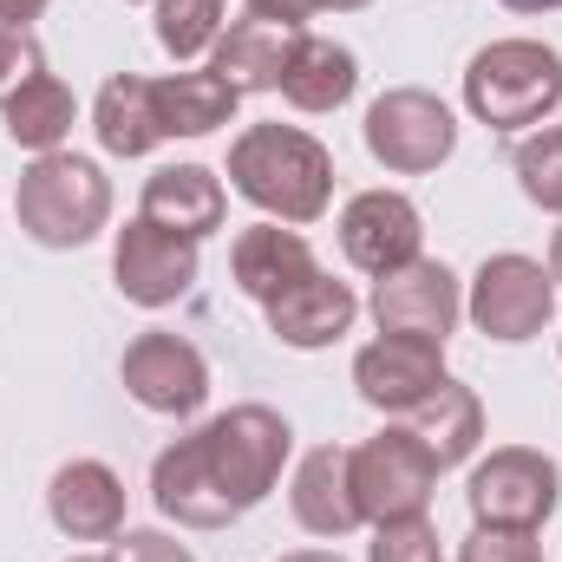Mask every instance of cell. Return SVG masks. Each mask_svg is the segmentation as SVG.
<instances>
[{
    "label": "cell",
    "instance_id": "1",
    "mask_svg": "<svg viewBox=\"0 0 562 562\" xmlns=\"http://www.w3.org/2000/svg\"><path fill=\"white\" fill-rule=\"evenodd\" d=\"M294 431L276 406H229L150 464V497L183 530H229L281 484Z\"/></svg>",
    "mask_w": 562,
    "mask_h": 562
},
{
    "label": "cell",
    "instance_id": "2",
    "mask_svg": "<svg viewBox=\"0 0 562 562\" xmlns=\"http://www.w3.org/2000/svg\"><path fill=\"white\" fill-rule=\"evenodd\" d=\"M229 190L256 203L269 223L307 229L334 203V157L301 125H249L229 144Z\"/></svg>",
    "mask_w": 562,
    "mask_h": 562
},
{
    "label": "cell",
    "instance_id": "3",
    "mask_svg": "<svg viewBox=\"0 0 562 562\" xmlns=\"http://www.w3.org/2000/svg\"><path fill=\"white\" fill-rule=\"evenodd\" d=\"M13 210L40 249H86L112 223V177L79 150H46L26 164Z\"/></svg>",
    "mask_w": 562,
    "mask_h": 562
},
{
    "label": "cell",
    "instance_id": "4",
    "mask_svg": "<svg viewBox=\"0 0 562 562\" xmlns=\"http://www.w3.org/2000/svg\"><path fill=\"white\" fill-rule=\"evenodd\" d=\"M464 105L491 132L543 125L562 105V53L543 40H491L464 66Z\"/></svg>",
    "mask_w": 562,
    "mask_h": 562
},
{
    "label": "cell",
    "instance_id": "5",
    "mask_svg": "<svg viewBox=\"0 0 562 562\" xmlns=\"http://www.w3.org/2000/svg\"><path fill=\"white\" fill-rule=\"evenodd\" d=\"M464 504H471V524L543 530L562 504V464L550 451H537V445H497L491 458L471 464Z\"/></svg>",
    "mask_w": 562,
    "mask_h": 562
},
{
    "label": "cell",
    "instance_id": "6",
    "mask_svg": "<svg viewBox=\"0 0 562 562\" xmlns=\"http://www.w3.org/2000/svg\"><path fill=\"white\" fill-rule=\"evenodd\" d=\"M367 150L393 177H425L458 150V119L438 92L425 86H393L367 105Z\"/></svg>",
    "mask_w": 562,
    "mask_h": 562
},
{
    "label": "cell",
    "instance_id": "7",
    "mask_svg": "<svg viewBox=\"0 0 562 562\" xmlns=\"http://www.w3.org/2000/svg\"><path fill=\"white\" fill-rule=\"evenodd\" d=\"M471 327L484 340H504V347H524L550 327L557 314V276L530 256H484V269L471 276V301H464Z\"/></svg>",
    "mask_w": 562,
    "mask_h": 562
},
{
    "label": "cell",
    "instance_id": "8",
    "mask_svg": "<svg viewBox=\"0 0 562 562\" xmlns=\"http://www.w3.org/2000/svg\"><path fill=\"white\" fill-rule=\"evenodd\" d=\"M438 491V458L425 451L406 425H386L380 438L353 445V497L367 524H393V517H425Z\"/></svg>",
    "mask_w": 562,
    "mask_h": 562
},
{
    "label": "cell",
    "instance_id": "9",
    "mask_svg": "<svg viewBox=\"0 0 562 562\" xmlns=\"http://www.w3.org/2000/svg\"><path fill=\"white\" fill-rule=\"evenodd\" d=\"M196 276H203L196 243L170 236V229H157L144 216H132L119 229V243H112V281H119V294L132 307H177L196 288Z\"/></svg>",
    "mask_w": 562,
    "mask_h": 562
},
{
    "label": "cell",
    "instance_id": "10",
    "mask_svg": "<svg viewBox=\"0 0 562 562\" xmlns=\"http://www.w3.org/2000/svg\"><path fill=\"white\" fill-rule=\"evenodd\" d=\"M119 380L157 419H190L210 400V360L183 334H138L125 347V360H119Z\"/></svg>",
    "mask_w": 562,
    "mask_h": 562
},
{
    "label": "cell",
    "instance_id": "11",
    "mask_svg": "<svg viewBox=\"0 0 562 562\" xmlns=\"http://www.w3.org/2000/svg\"><path fill=\"white\" fill-rule=\"evenodd\" d=\"M340 256L360 269V276H393L406 262L425 256V216L413 196L400 190H360L347 210H340Z\"/></svg>",
    "mask_w": 562,
    "mask_h": 562
},
{
    "label": "cell",
    "instance_id": "12",
    "mask_svg": "<svg viewBox=\"0 0 562 562\" xmlns=\"http://www.w3.org/2000/svg\"><path fill=\"white\" fill-rule=\"evenodd\" d=\"M367 307H373L380 334H413V340H431V347H445L458 334V321H464L458 276L445 262H425V256L373 281V301Z\"/></svg>",
    "mask_w": 562,
    "mask_h": 562
},
{
    "label": "cell",
    "instance_id": "13",
    "mask_svg": "<svg viewBox=\"0 0 562 562\" xmlns=\"http://www.w3.org/2000/svg\"><path fill=\"white\" fill-rule=\"evenodd\" d=\"M438 380H451V373H445V347L413 340V334H380L373 347L353 353V386H360V400H367L373 413H386V419H406L419 400L438 393Z\"/></svg>",
    "mask_w": 562,
    "mask_h": 562
},
{
    "label": "cell",
    "instance_id": "14",
    "mask_svg": "<svg viewBox=\"0 0 562 562\" xmlns=\"http://www.w3.org/2000/svg\"><path fill=\"white\" fill-rule=\"evenodd\" d=\"M46 517L72 543H112L125 530V477L105 458H72L46 484Z\"/></svg>",
    "mask_w": 562,
    "mask_h": 562
},
{
    "label": "cell",
    "instance_id": "15",
    "mask_svg": "<svg viewBox=\"0 0 562 562\" xmlns=\"http://www.w3.org/2000/svg\"><path fill=\"white\" fill-rule=\"evenodd\" d=\"M288 510H294V524L307 537H353L367 524L360 517V497H353V445H314L294 464Z\"/></svg>",
    "mask_w": 562,
    "mask_h": 562
},
{
    "label": "cell",
    "instance_id": "16",
    "mask_svg": "<svg viewBox=\"0 0 562 562\" xmlns=\"http://www.w3.org/2000/svg\"><path fill=\"white\" fill-rule=\"evenodd\" d=\"M138 216L144 223H157V229H170V236L203 243V236L223 229V216H229V190H223V177H216L210 164H164V170L144 183Z\"/></svg>",
    "mask_w": 562,
    "mask_h": 562
},
{
    "label": "cell",
    "instance_id": "17",
    "mask_svg": "<svg viewBox=\"0 0 562 562\" xmlns=\"http://www.w3.org/2000/svg\"><path fill=\"white\" fill-rule=\"evenodd\" d=\"M262 314H269V334H276L281 347L314 353V347H334V340L360 321V294H353L347 281H334V276L314 269L307 281H294L288 294H276Z\"/></svg>",
    "mask_w": 562,
    "mask_h": 562
},
{
    "label": "cell",
    "instance_id": "18",
    "mask_svg": "<svg viewBox=\"0 0 562 562\" xmlns=\"http://www.w3.org/2000/svg\"><path fill=\"white\" fill-rule=\"evenodd\" d=\"M229 276L236 288L249 294V301H276L288 294L294 281L314 276V249H307V236L301 229H281V223H256V229H243L236 236V249H229Z\"/></svg>",
    "mask_w": 562,
    "mask_h": 562
},
{
    "label": "cell",
    "instance_id": "19",
    "mask_svg": "<svg viewBox=\"0 0 562 562\" xmlns=\"http://www.w3.org/2000/svg\"><path fill=\"white\" fill-rule=\"evenodd\" d=\"M360 86V59L353 46L340 40H321V33H294V53H288V72H281V99L294 112H340Z\"/></svg>",
    "mask_w": 562,
    "mask_h": 562
},
{
    "label": "cell",
    "instance_id": "20",
    "mask_svg": "<svg viewBox=\"0 0 562 562\" xmlns=\"http://www.w3.org/2000/svg\"><path fill=\"white\" fill-rule=\"evenodd\" d=\"M288 53H294V33L288 26H269V20H236L223 26V40L210 46V72L223 86H236L243 99L249 92H281V72H288Z\"/></svg>",
    "mask_w": 562,
    "mask_h": 562
},
{
    "label": "cell",
    "instance_id": "21",
    "mask_svg": "<svg viewBox=\"0 0 562 562\" xmlns=\"http://www.w3.org/2000/svg\"><path fill=\"white\" fill-rule=\"evenodd\" d=\"M92 132L112 157H150L164 144V119H157V86L144 72H112L99 86V105H92Z\"/></svg>",
    "mask_w": 562,
    "mask_h": 562
},
{
    "label": "cell",
    "instance_id": "22",
    "mask_svg": "<svg viewBox=\"0 0 562 562\" xmlns=\"http://www.w3.org/2000/svg\"><path fill=\"white\" fill-rule=\"evenodd\" d=\"M406 431H413L425 451L438 458V471H451V464H464V458L477 451V438H484V406H477V393H471V386L438 380V393L419 400V406L406 413Z\"/></svg>",
    "mask_w": 562,
    "mask_h": 562
},
{
    "label": "cell",
    "instance_id": "23",
    "mask_svg": "<svg viewBox=\"0 0 562 562\" xmlns=\"http://www.w3.org/2000/svg\"><path fill=\"white\" fill-rule=\"evenodd\" d=\"M0 119H7V138L20 144V150L46 157V150H59V144L72 138V125H79V99H72L66 79L33 72V79L0 105Z\"/></svg>",
    "mask_w": 562,
    "mask_h": 562
},
{
    "label": "cell",
    "instance_id": "24",
    "mask_svg": "<svg viewBox=\"0 0 562 562\" xmlns=\"http://www.w3.org/2000/svg\"><path fill=\"white\" fill-rule=\"evenodd\" d=\"M157 86V119H164V138H210L236 119L243 92L223 86L216 72H170V79H150Z\"/></svg>",
    "mask_w": 562,
    "mask_h": 562
},
{
    "label": "cell",
    "instance_id": "25",
    "mask_svg": "<svg viewBox=\"0 0 562 562\" xmlns=\"http://www.w3.org/2000/svg\"><path fill=\"white\" fill-rule=\"evenodd\" d=\"M223 0H157V46L170 59H203L223 40Z\"/></svg>",
    "mask_w": 562,
    "mask_h": 562
},
{
    "label": "cell",
    "instance_id": "26",
    "mask_svg": "<svg viewBox=\"0 0 562 562\" xmlns=\"http://www.w3.org/2000/svg\"><path fill=\"white\" fill-rule=\"evenodd\" d=\"M510 170H517V183H524V196H530L537 210L562 216V125H543V132H530V138L517 144Z\"/></svg>",
    "mask_w": 562,
    "mask_h": 562
},
{
    "label": "cell",
    "instance_id": "27",
    "mask_svg": "<svg viewBox=\"0 0 562 562\" xmlns=\"http://www.w3.org/2000/svg\"><path fill=\"white\" fill-rule=\"evenodd\" d=\"M373 562H438V530L425 517L373 524Z\"/></svg>",
    "mask_w": 562,
    "mask_h": 562
},
{
    "label": "cell",
    "instance_id": "28",
    "mask_svg": "<svg viewBox=\"0 0 562 562\" xmlns=\"http://www.w3.org/2000/svg\"><path fill=\"white\" fill-rule=\"evenodd\" d=\"M458 562H543L537 530H491V524H471Z\"/></svg>",
    "mask_w": 562,
    "mask_h": 562
},
{
    "label": "cell",
    "instance_id": "29",
    "mask_svg": "<svg viewBox=\"0 0 562 562\" xmlns=\"http://www.w3.org/2000/svg\"><path fill=\"white\" fill-rule=\"evenodd\" d=\"M33 72H46L40 40H33V33H20V26H0V105H7Z\"/></svg>",
    "mask_w": 562,
    "mask_h": 562
},
{
    "label": "cell",
    "instance_id": "30",
    "mask_svg": "<svg viewBox=\"0 0 562 562\" xmlns=\"http://www.w3.org/2000/svg\"><path fill=\"white\" fill-rule=\"evenodd\" d=\"M119 562H196L170 530H119Z\"/></svg>",
    "mask_w": 562,
    "mask_h": 562
},
{
    "label": "cell",
    "instance_id": "31",
    "mask_svg": "<svg viewBox=\"0 0 562 562\" xmlns=\"http://www.w3.org/2000/svg\"><path fill=\"white\" fill-rule=\"evenodd\" d=\"M243 13H249V20H269V26H288V33H301V20L314 13V0H243Z\"/></svg>",
    "mask_w": 562,
    "mask_h": 562
},
{
    "label": "cell",
    "instance_id": "32",
    "mask_svg": "<svg viewBox=\"0 0 562 562\" xmlns=\"http://www.w3.org/2000/svg\"><path fill=\"white\" fill-rule=\"evenodd\" d=\"M46 7H53V0H0V26H20V33H26Z\"/></svg>",
    "mask_w": 562,
    "mask_h": 562
},
{
    "label": "cell",
    "instance_id": "33",
    "mask_svg": "<svg viewBox=\"0 0 562 562\" xmlns=\"http://www.w3.org/2000/svg\"><path fill=\"white\" fill-rule=\"evenodd\" d=\"M510 13H562V0H504Z\"/></svg>",
    "mask_w": 562,
    "mask_h": 562
},
{
    "label": "cell",
    "instance_id": "34",
    "mask_svg": "<svg viewBox=\"0 0 562 562\" xmlns=\"http://www.w3.org/2000/svg\"><path fill=\"white\" fill-rule=\"evenodd\" d=\"M360 7H373V0H314V13H360Z\"/></svg>",
    "mask_w": 562,
    "mask_h": 562
},
{
    "label": "cell",
    "instance_id": "35",
    "mask_svg": "<svg viewBox=\"0 0 562 562\" xmlns=\"http://www.w3.org/2000/svg\"><path fill=\"white\" fill-rule=\"evenodd\" d=\"M281 562H347V557H334V550H294V557H281Z\"/></svg>",
    "mask_w": 562,
    "mask_h": 562
},
{
    "label": "cell",
    "instance_id": "36",
    "mask_svg": "<svg viewBox=\"0 0 562 562\" xmlns=\"http://www.w3.org/2000/svg\"><path fill=\"white\" fill-rule=\"evenodd\" d=\"M550 276H557V288H562V229L550 236Z\"/></svg>",
    "mask_w": 562,
    "mask_h": 562
},
{
    "label": "cell",
    "instance_id": "37",
    "mask_svg": "<svg viewBox=\"0 0 562 562\" xmlns=\"http://www.w3.org/2000/svg\"><path fill=\"white\" fill-rule=\"evenodd\" d=\"M72 562H119V557H72Z\"/></svg>",
    "mask_w": 562,
    "mask_h": 562
}]
</instances>
